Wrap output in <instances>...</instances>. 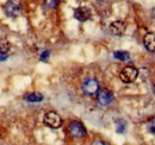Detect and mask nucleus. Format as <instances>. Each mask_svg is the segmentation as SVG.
<instances>
[{
  "mask_svg": "<svg viewBox=\"0 0 155 145\" xmlns=\"http://www.w3.org/2000/svg\"><path fill=\"white\" fill-rule=\"evenodd\" d=\"M97 101L101 106H107L114 101V94L107 88H101L97 92Z\"/></svg>",
  "mask_w": 155,
  "mask_h": 145,
  "instance_id": "6",
  "label": "nucleus"
},
{
  "mask_svg": "<svg viewBox=\"0 0 155 145\" xmlns=\"http://www.w3.org/2000/svg\"><path fill=\"white\" fill-rule=\"evenodd\" d=\"M153 92H154V94H155V85H154V87H153Z\"/></svg>",
  "mask_w": 155,
  "mask_h": 145,
  "instance_id": "18",
  "label": "nucleus"
},
{
  "mask_svg": "<svg viewBox=\"0 0 155 145\" xmlns=\"http://www.w3.org/2000/svg\"><path fill=\"white\" fill-rule=\"evenodd\" d=\"M44 124L50 128H58L62 125V118L58 115L56 112H48L44 115Z\"/></svg>",
  "mask_w": 155,
  "mask_h": 145,
  "instance_id": "4",
  "label": "nucleus"
},
{
  "mask_svg": "<svg viewBox=\"0 0 155 145\" xmlns=\"http://www.w3.org/2000/svg\"><path fill=\"white\" fill-rule=\"evenodd\" d=\"M58 0H43V6L47 8H55L58 7Z\"/></svg>",
  "mask_w": 155,
  "mask_h": 145,
  "instance_id": "13",
  "label": "nucleus"
},
{
  "mask_svg": "<svg viewBox=\"0 0 155 145\" xmlns=\"http://www.w3.org/2000/svg\"><path fill=\"white\" fill-rule=\"evenodd\" d=\"M137 76H138V70L133 66H128L123 68V70L119 74V77L124 83H133L137 79Z\"/></svg>",
  "mask_w": 155,
  "mask_h": 145,
  "instance_id": "1",
  "label": "nucleus"
},
{
  "mask_svg": "<svg viewBox=\"0 0 155 145\" xmlns=\"http://www.w3.org/2000/svg\"><path fill=\"white\" fill-rule=\"evenodd\" d=\"M7 60V53H4L2 50H0V62H4Z\"/></svg>",
  "mask_w": 155,
  "mask_h": 145,
  "instance_id": "15",
  "label": "nucleus"
},
{
  "mask_svg": "<svg viewBox=\"0 0 155 145\" xmlns=\"http://www.w3.org/2000/svg\"><path fill=\"white\" fill-rule=\"evenodd\" d=\"M143 44H144V47H146V49H147L148 51L154 53L155 51V34H153V32L147 34V35L144 36V38H143Z\"/></svg>",
  "mask_w": 155,
  "mask_h": 145,
  "instance_id": "9",
  "label": "nucleus"
},
{
  "mask_svg": "<svg viewBox=\"0 0 155 145\" xmlns=\"http://www.w3.org/2000/svg\"><path fill=\"white\" fill-rule=\"evenodd\" d=\"M125 29H127V25L123 20H116L111 23V25L109 26V31L114 36H122L125 32Z\"/></svg>",
  "mask_w": 155,
  "mask_h": 145,
  "instance_id": "7",
  "label": "nucleus"
},
{
  "mask_svg": "<svg viewBox=\"0 0 155 145\" xmlns=\"http://www.w3.org/2000/svg\"><path fill=\"white\" fill-rule=\"evenodd\" d=\"M115 58L119 60V61H128L130 60V54L128 51H123V50H118V51H115Z\"/></svg>",
  "mask_w": 155,
  "mask_h": 145,
  "instance_id": "11",
  "label": "nucleus"
},
{
  "mask_svg": "<svg viewBox=\"0 0 155 145\" xmlns=\"http://www.w3.org/2000/svg\"><path fill=\"white\" fill-rule=\"evenodd\" d=\"M4 11L6 13L7 17H18L21 12V7L20 4L16 0H8L5 5H4Z\"/></svg>",
  "mask_w": 155,
  "mask_h": 145,
  "instance_id": "2",
  "label": "nucleus"
},
{
  "mask_svg": "<svg viewBox=\"0 0 155 145\" xmlns=\"http://www.w3.org/2000/svg\"><path fill=\"white\" fill-rule=\"evenodd\" d=\"M68 132L73 138H84L86 136V128L80 121H72L68 125Z\"/></svg>",
  "mask_w": 155,
  "mask_h": 145,
  "instance_id": "3",
  "label": "nucleus"
},
{
  "mask_svg": "<svg viewBox=\"0 0 155 145\" xmlns=\"http://www.w3.org/2000/svg\"><path fill=\"white\" fill-rule=\"evenodd\" d=\"M48 56H49V50H47V51H44V54L41 56V60L42 61H45L47 58H48Z\"/></svg>",
  "mask_w": 155,
  "mask_h": 145,
  "instance_id": "16",
  "label": "nucleus"
},
{
  "mask_svg": "<svg viewBox=\"0 0 155 145\" xmlns=\"http://www.w3.org/2000/svg\"><path fill=\"white\" fill-rule=\"evenodd\" d=\"M147 130H148V132H150L152 134H155V117H152V118L147 121Z\"/></svg>",
  "mask_w": 155,
  "mask_h": 145,
  "instance_id": "14",
  "label": "nucleus"
},
{
  "mask_svg": "<svg viewBox=\"0 0 155 145\" xmlns=\"http://www.w3.org/2000/svg\"><path fill=\"white\" fill-rule=\"evenodd\" d=\"M91 145H107L106 143H104L103 140H94V142H92Z\"/></svg>",
  "mask_w": 155,
  "mask_h": 145,
  "instance_id": "17",
  "label": "nucleus"
},
{
  "mask_svg": "<svg viewBox=\"0 0 155 145\" xmlns=\"http://www.w3.org/2000/svg\"><path fill=\"white\" fill-rule=\"evenodd\" d=\"M92 17V12L86 6H80L74 11V18L79 21H86Z\"/></svg>",
  "mask_w": 155,
  "mask_h": 145,
  "instance_id": "8",
  "label": "nucleus"
},
{
  "mask_svg": "<svg viewBox=\"0 0 155 145\" xmlns=\"http://www.w3.org/2000/svg\"><path fill=\"white\" fill-rule=\"evenodd\" d=\"M82 92L87 95H93L99 91V83L97 82V80L92 79V77H87L82 81Z\"/></svg>",
  "mask_w": 155,
  "mask_h": 145,
  "instance_id": "5",
  "label": "nucleus"
},
{
  "mask_svg": "<svg viewBox=\"0 0 155 145\" xmlns=\"http://www.w3.org/2000/svg\"><path fill=\"white\" fill-rule=\"evenodd\" d=\"M23 99L25 101H29V102H39L43 100V95L41 93L37 92H34V93H28L23 96Z\"/></svg>",
  "mask_w": 155,
  "mask_h": 145,
  "instance_id": "10",
  "label": "nucleus"
},
{
  "mask_svg": "<svg viewBox=\"0 0 155 145\" xmlns=\"http://www.w3.org/2000/svg\"><path fill=\"white\" fill-rule=\"evenodd\" d=\"M125 126H127V123H125L123 119H117L116 120L117 133H123V132L125 131Z\"/></svg>",
  "mask_w": 155,
  "mask_h": 145,
  "instance_id": "12",
  "label": "nucleus"
}]
</instances>
